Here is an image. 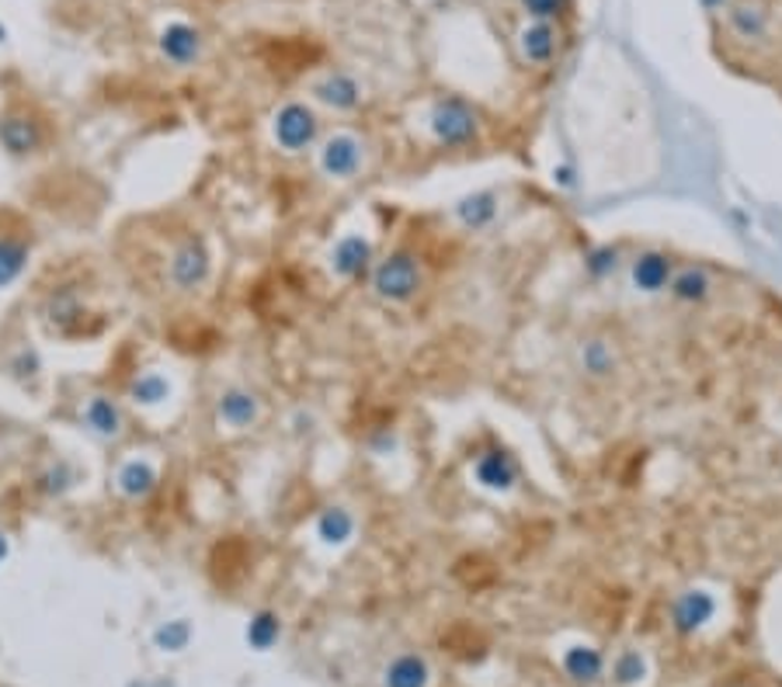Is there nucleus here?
Here are the masks:
<instances>
[{
  "label": "nucleus",
  "mask_w": 782,
  "mask_h": 687,
  "mask_svg": "<svg viewBox=\"0 0 782 687\" xmlns=\"http://www.w3.org/2000/svg\"><path fill=\"white\" fill-rule=\"evenodd\" d=\"M52 147V122L36 101L14 98L0 108V153L14 163L46 156Z\"/></svg>",
  "instance_id": "nucleus-1"
},
{
  "label": "nucleus",
  "mask_w": 782,
  "mask_h": 687,
  "mask_svg": "<svg viewBox=\"0 0 782 687\" xmlns=\"http://www.w3.org/2000/svg\"><path fill=\"white\" fill-rule=\"evenodd\" d=\"M365 282H369V292L380 302H387V306H411L418 292L424 289V271H421L418 254L400 246V251L375 257Z\"/></svg>",
  "instance_id": "nucleus-2"
},
{
  "label": "nucleus",
  "mask_w": 782,
  "mask_h": 687,
  "mask_svg": "<svg viewBox=\"0 0 782 687\" xmlns=\"http://www.w3.org/2000/svg\"><path fill=\"white\" fill-rule=\"evenodd\" d=\"M268 132H272V143H275L282 153L303 156V153L317 150V143L323 140V122H320V112H317L310 101L289 98V101H282L275 112H272Z\"/></svg>",
  "instance_id": "nucleus-3"
},
{
  "label": "nucleus",
  "mask_w": 782,
  "mask_h": 687,
  "mask_svg": "<svg viewBox=\"0 0 782 687\" xmlns=\"http://www.w3.org/2000/svg\"><path fill=\"white\" fill-rule=\"evenodd\" d=\"M164 279L171 292L178 295H196L209 285L212 279V251L202 233H181L164 261Z\"/></svg>",
  "instance_id": "nucleus-4"
},
{
  "label": "nucleus",
  "mask_w": 782,
  "mask_h": 687,
  "mask_svg": "<svg viewBox=\"0 0 782 687\" xmlns=\"http://www.w3.org/2000/svg\"><path fill=\"white\" fill-rule=\"evenodd\" d=\"M36 230L14 209H0V292H11L32 267Z\"/></svg>",
  "instance_id": "nucleus-5"
},
{
  "label": "nucleus",
  "mask_w": 782,
  "mask_h": 687,
  "mask_svg": "<svg viewBox=\"0 0 782 687\" xmlns=\"http://www.w3.org/2000/svg\"><path fill=\"white\" fill-rule=\"evenodd\" d=\"M428 132H431V140L445 150H470L480 143V115L467 98L445 94L431 104Z\"/></svg>",
  "instance_id": "nucleus-6"
},
{
  "label": "nucleus",
  "mask_w": 782,
  "mask_h": 687,
  "mask_svg": "<svg viewBox=\"0 0 782 687\" xmlns=\"http://www.w3.org/2000/svg\"><path fill=\"white\" fill-rule=\"evenodd\" d=\"M77 424L84 431L91 442L104 445V448H116L122 437L129 434V414H126V403L108 393V390H91L88 396H80L77 403Z\"/></svg>",
  "instance_id": "nucleus-7"
},
{
  "label": "nucleus",
  "mask_w": 782,
  "mask_h": 687,
  "mask_svg": "<svg viewBox=\"0 0 782 687\" xmlns=\"http://www.w3.org/2000/svg\"><path fill=\"white\" fill-rule=\"evenodd\" d=\"M365 140L352 129H334L317 143V171L328 181H355L365 171Z\"/></svg>",
  "instance_id": "nucleus-8"
},
{
  "label": "nucleus",
  "mask_w": 782,
  "mask_h": 687,
  "mask_svg": "<svg viewBox=\"0 0 782 687\" xmlns=\"http://www.w3.org/2000/svg\"><path fill=\"white\" fill-rule=\"evenodd\" d=\"M39 316L57 337H77L91 320V302L80 285H52L39 302Z\"/></svg>",
  "instance_id": "nucleus-9"
},
{
  "label": "nucleus",
  "mask_w": 782,
  "mask_h": 687,
  "mask_svg": "<svg viewBox=\"0 0 782 687\" xmlns=\"http://www.w3.org/2000/svg\"><path fill=\"white\" fill-rule=\"evenodd\" d=\"M80 483H84V469H80V462L70 458V455H52V458L39 462L36 473L29 476L32 497L42 501V504H60V501H67L70 493L80 489Z\"/></svg>",
  "instance_id": "nucleus-10"
},
{
  "label": "nucleus",
  "mask_w": 782,
  "mask_h": 687,
  "mask_svg": "<svg viewBox=\"0 0 782 687\" xmlns=\"http://www.w3.org/2000/svg\"><path fill=\"white\" fill-rule=\"evenodd\" d=\"M157 489H160V462L150 455H126L112 469V493L129 507L147 504Z\"/></svg>",
  "instance_id": "nucleus-11"
},
{
  "label": "nucleus",
  "mask_w": 782,
  "mask_h": 687,
  "mask_svg": "<svg viewBox=\"0 0 782 687\" xmlns=\"http://www.w3.org/2000/svg\"><path fill=\"white\" fill-rule=\"evenodd\" d=\"M372 264H375V246L365 233H355V230L341 233L331 246V254H328V271L344 285L369 279Z\"/></svg>",
  "instance_id": "nucleus-12"
},
{
  "label": "nucleus",
  "mask_w": 782,
  "mask_h": 687,
  "mask_svg": "<svg viewBox=\"0 0 782 687\" xmlns=\"http://www.w3.org/2000/svg\"><path fill=\"white\" fill-rule=\"evenodd\" d=\"M310 98L320 108L334 112V115H355L359 108H362V101H365V88H362V80L355 73L328 70V73H320L310 84Z\"/></svg>",
  "instance_id": "nucleus-13"
},
{
  "label": "nucleus",
  "mask_w": 782,
  "mask_h": 687,
  "mask_svg": "<svg viewBox=\"0 0 782 687\" xmlns=\"http://www.w3.org/2000/svg\"><path fill=\"white\" fill-rule=\"evenodd\" d=\"M157 52L164 63L178 70H192L205 57V36L192 21H168L157 36Z\"/></svg>",
  "instance_id": "nucleus-14"
},
{
  "label": "nucleus",
  "mask_w": 782,
  "mask_h": 687,
  "mask_svg": "<svg viewBox=\"0 0 782 687\" xmlns=\"http://www.w3.org/2000/svg\"><path fill=\"white\" fill-rule=\"evenodd\" d=\"M212 414H215V424H220L223 431L244 434V431H251V427L261 424L264 403H261V396H258L254 390H248V386H227V390H220V396H215Z\"/></svg>",
  "instance_id": "nucleus-15"
},
{
  "label": "nucleus",
  "mask_w": 782,
  "mask_h": 687,
  "mask_svg": "<svg viewBox=\"0 0 782 687\" xmlns=\"http://www.w3.org/2000/svg\"><path fill=\"white\" fill-rule=\"evenodd\" d=\"M716 612H720V600L713 590L706 587L682 590L671 600V628H675L679 636H699V632L713 625Z\"/></svg>",
  "instance_id": "nucleus-16"
},
{
  "label": "nucleus",
  "mask_w": 782,
  "mask_h": 687,
  "mask_svg": "<svg viewBox=\"0 0 782 687\" xmlns=\"http://www.w3.org/2000/svg\"><path fill=\"white\" fill-rule=\"evenodd\" d=\"M473 479L488 493H511L522 479V465L504 448H488L473 458Z\"/></svg>",
  "instance_id": "nucleus-17"
},
{
  "label": "nucleus",
  "mask_w": 782,
  "mask_h": 687,
  "mask_svg": "<svg viewBox=\"0 0 782 687\" xmlns=\"http://www.w3.org/2000/svg\"><path fill=\"white\" fill-rule=\"evenodd\" d=\"M171 396H174V382H171L168 372H160V368H140V372H132L129 382H126V403L132 410H143V414L168 406Z\"/></svg>",
  "instance_id": "nucleus-18"
},
{
  "label": "nucleus",
  "mask_w": 782,
  "mask_h": 687,
  "mask_svg": "<svg viewBox=\"0 0 782 687\" xmlns=\"http://www.w3.org/2000/svg\"><path fill=\"white\" fill-rule=\"evenodd\" d=\"M671 274H675V257H671L668 251H658V246H646V251H640L630 261V282L643 295L668 292Z\"/></svg>",
  "instance_id": "nucleus-19"
},
{
  "label": "nucleus",
  "mask_w": 782,
  "mask_h": 687,
  "mask_svg": "<svg viewBox=\"0 0 782 687\" xmlns=\"http://www.w3.org/2000/svg\"><path fill=\"white\" fill-rule=\"evenodd\" d=\"M515 46H519L522 63L547 67V63L557 60V52H560V29L553 21H529L525 29L519 32Z\"/></svg>",
  "instance_id": "nucleus-20"
},
{
  "label": "nucleus",
  "mask_w": 782,
  "mask_h": 687,
  "mask_svg": "<svg viewBox=\"0 0 782 687\" xmlns=\"http://www.w3.org/2000/svg\"><path fill=\"white\" fill-rule=\"evenodd\" d=\"M498 212H501V195L494 188H480L473 195H463L455 202V219H460L463 230H491L498 223Z\"/></svg>",
  "instance_id": "nucleus-21"
},
{
  "label": "nucleus",
  "mask_w": 782,
  "mask_h": 687,
  "mask_svg": "<svg viewBox=\"0 0 782 687\" xmlns=\"http://www.w3.org/2000/svg\"><path fill=\"white\" fill-rule=\"evenodd\" d=\"M359 532V517L348 511L344 504H331V507H323L313 521V535L320 545H328V548H344L348 542L355 538Z\"/></svg>",
  "instance_id": "nucleus-22"
},
{
  "label": "nucleus",
  "mask_w": 782,
  "mask_h": 687,
  "mask_svg": "<svg viewBox=\"0 0 782 687\" xmlns=\"http://www.w3.org/2000/svg\"><path fill=\"white\" fill-rule=\"evenodd\" d=\"M668 295L682 302V306H703L713 295V274L703 264L675 267V274H671V282H668Z\"/></svg>",
  "instance_id": "nucleus-23"
},
{
  "label": "nucleus",
  "mask_w": 782,
  "mask_h": 687,
  "mask_svg": "<svg viewBox=\"0 0 782 687\" xmlns=\"http://www.w3.org/2000/svg\"><path fill=\"white\" fill-rule=\"evenodd\" d=\"M769 11L759 0H734L731 8H726V29H731L741 42H759L769 36Z\"/></svg>",
  "instance_id": "nucleus-24"
},
{
  "label": "nucleus",
  "mask_w": 782,
  "mask_h": 687,
  "mask_svg": "<svg viewBox=\"0 0 782 687\" xmlns=\"http://www.w3.org/2000/svg\"><path fill=\"white\" fill-rule=\"evenodd\" d=\"M560 667H563V674H568L574 684L591 687V684H599V680L605 677V656H602V649H595V646L578 643V646L563 649Z\"/></svg>",
  "instance_id": "nucleus-25"
},
{
  "label": "nucleus",
  "mask_w": 782,
  "mask_h": 687,
  "mask_svg": "<svg viewBox=\"0 0 782 687\" xmlns=\"http://www.w3.org/2000/svg\"><path fill=\"white\" fill-rule=\"evenodd\" d=\"M4 375L14 382V386L21 390H39V382H42V372H46V362H42V354L32 347V344H18L4 354Z\"/></svg>",
  "instance_id": "nucleus-26"
},
{
  "label": "nucleus",
  "mask_w": 782,
  "mask_h": 687,
  "mask_svg": "<svg viewBox=\"0 0 782 687\" xmlns=\"http://www.w3.org/2000/svg\"><path fill=\"white\" fill-rule=\"evenodd\" d=\"M383 687H431V667L421 653H397L383 667Z\"/></svg>",
  "instance_id": "nucleus-27"
},
{
  "label": "nucleus",
  "mask_w": 782,
  "mask_h": 687,
  "mask_svg": "<svg viewBox=\"0 0 782 687\" xmlns=\"http://www.w3.org/2000/svg\"><path fill=\"white\" fill-rule=\"evenodd\" d=\"M244 639L254 653H268L282 643V615L272 612V608H258L251 618H248V628H244Z\"/></svg>",
  "instance_id": "nucleus-28"
},
{
  "label": "nucleus",
  "mask_w": 782,
  "mask_h": 687,
  "mask_svg": "<svg viewBox=\"0 0 782 687\" xmlns=\"http://www.w3.org/2000/svg\"><path fill=\"white\" fill-rule=\"evenodd\" d=\"M578 362H581V372H584L588 378H609V375L615 372V365H619L615 351H612V344H609L605 337L584 341L581 351H578Z\"/></svg>",
  "instance_id": "nucleus-29"
},
{
  "label": "nucleus",
  "mask_w": 782,
  "mask_h": 687,
  "mask_svg": "<svg viewBox=\"0 0 782 687\" xmlns=\"http://www.w3.org/2000/svg\"><path fill=\"white\" fill-rule=\"evenodd\" d=\"M646 677H651V659L640 649H623L612 659V680L619 687H640Z\"/></svg>",
  "instance_id": "nucleus-30"
},
{
  "label": "nucleus",
  "mask_w": 782,
  "mask_h": 687,
  "mask_svg": "<svg viewBox=\"0 0 782 687\" xmlns=\"http://www.w3.org/2000/svg\"><path fill=\"white\" fill-rule=\"evenodd\" d=\"M619 267H623V251H619L615 243H595L584 254V274L595 282H609Z\"/></svg>",
  "instance_id": "nucleus-31"
},
{
  "label": "nucleus",
  "mask_w": 782,
  "mask_h": 687,
  "mask_svg": "<svg viewBox=\"0 0 782 687\" xmlns=\"http://www.w3.org/2000/svg\"><path fill=\"white\" fill-rule=\"evenodd\" d=\"M192 625H188V618H171V622H160L153 628V646L160 653H184L188 646H192Z\"/></svg>",
  "instance_id": "nucleus-32"
},
{
  "label": "nucleus",
  "mask_w": 782,
  "mask_h": 687,
  "mask_svg": "<svg viewBox=\"0 0 782 687\" xmlns=\"http://www.w3.org/2000/svg\"><path fill=\"white\" fill-rule=\"evenodd\" d=\"M519 8L525 11L529 21H563L571 11V0H519Z\"/></svg>",
  "instance_id": "nucleus-33"
},
{
  "label": "nucleus",
  "mask_w": 782,
  "mask_h": 687,
  "mask_svg": "<svg viewBox=\"0 0 782 687\" xmlns=\"http://www.w3.org/2000/svg\"><path fill=\"white\" fill-rule=\"evenodd\" d=\"M11 553H14V542H11V535L4 528H0V566L11 559Z\"/></svg>",
  "instance_id": "nucleus-34"
},
{
  "label": "nucleus",
  "mask_w": 782,
  "mask_h": 687,
  "mask_svg": "<svg viewBox=\"0 0 782 687\" xmlns=\"http://www.w3.org/2000/svg\"><path fill=\"white\" fill-rule=\"evenodd\" d=\"M699 4H703L710 14H720V11H726V8H731L734 0H699Z\"/></svg>",
  "instance_id": "nucleus-35"
},
{
  "label": "nucleus",
  "mask_w": 782,
  "mask_h": 687,
  "mask_svg": "<svg viewBox=\"0 0 782 687\" xmlns=\"http://www.w3.org/2000/svg\"><path fill=\"white\" fill-rule=\"evenodd\" d=\"M553 181H560L563 188H574V171H571V168H557V171H553Z\"/></svg>",
  "instance_id": "nucleus-36"
},
{
  "label": "nucleus",
  "mask_w": 782,
  "mask_h": 687,
  "mask_svg": "<svg viewBox=\"0 0 782 687\" xmlns=\"http://www.w3.org/2000/svg\"><path fill=\"white\" fill-rule=\"evenodd\" d=\"M0 42H8V24L0 21Z\"/></svg>",
  "instance_id": "nucleus-37"
},
{
  "label": "nucleus",
  "mask_w": 782,
  "mask_h": 687,
  "mask_svg": "<svg viewBox=\"0 0 782 687\" xmlns=\"http://www.w3.org/2000/svg\"><path fill=\"white\" fill-rule=\"evenodd\" d=\"M731 687H751V684H731Z\"/></svg>",
  "instance_id": "nucleus-38"
}]
</instances>
